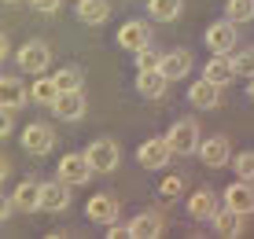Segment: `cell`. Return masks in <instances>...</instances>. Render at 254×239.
I'll return each mask as SVG.
<instances>
[{
	"mask_svg": "<svg viewBox=\"0 0 254 239\" xmlns=\"http://www.w3.org/2000/svg\"><path fill=\"white\" fill-rule=\"evenodd\" d=\"M232 63H236V74L254 77V44H247L243 52H236V56H232Z\"/></svg>",
	"mask_w": 254,
	"mask_h": 239,
	"instance_id": "obj_30",
	"label": "cell"
},
{
	"mask_svg": "<svg viewBox=\"0 0 254 239\" xmlns=\"http://www.w3.org/2000/svg\"><path fill=\"white\" fill-rule=\"evenodd\" d=\"M74 11L85 26H100V22L111 19V0H77Z\"/></svg>",
	"mask_w": 254,
	"mask_h": 239,
	"instance_id": "obj_22",
	"label": "cell"
},
{
	"mask_svg": "<svg viewBox=\"0 0 254 239\" xmlns=\"http://www.w3.org/2000/svg\"><path fill=\"white\" fill-rule=\"evenodd\" d=\"M225 202L236 206L240 214H254V180H236L225 188Z\"/></svg>",
	"mask_w": 254,
	"mask_h": 239,
	"instance_id": "obj_21",
	"label": "cell"
},
{
	"mask_svg": "<svg viewBox=\"0 0 254 239\" xmlns=\"http://www.w3.org/2000/svg\"><path fill=\"white\" fill-rule=\"evenodd\" d=\"M162 228H166L162 214L144 210V214H136L133 221H129V239H155V236H162Z\"/></svg>",
	"mask_w": 254,
	"mask_h": 239,
	"instance_id": "obj_17",
	"label": "cell"
},
{
	"mask_svg": "<svg viewBox=\"0 0 254 239\" xmlns=\"http://www.w3.org/2000/svg\"><path fill=\"white\" fill-rule=\"evenodd\" d=\"M15 63H19L22 74H45V70L52 66V48L45 41H26L19 52H15Z\"/></svg>",
	"mask_w": 254,
	"mask_h": 239,
	"instance_id": "obj_2",
	"label": "cell"
},
{
	"mask_svg": "<svg viewBox=\"0 0 254 239\" xmlns=\"http://www.w3.org/2000/svg\"><path fill=\"white\" fill-rule=\"evenodd\" d=\"M243 217H247V214H240L236 206H229V202H225V206L214 214V221H210V225H214L217 236H243Z\"/></svg>",
	"mask_w": 254,
	"mask_h": 239,
	"instance_id": "obj_20",
	"label": "cell"
},
{
	"mask_svg": "<svg viewBox=\"0 0 254 239\" xmlns=\"http://www.w3.org/2000/svg\"><path fill=\"white\" fill-rule=\"evenodd\" d=\"M236 41H240V30H236L232 19H217V22L206 26V48L214 56H232Z\"/></svg>",
	"mask_w": 254,
	"mask_h": 239,
	"instance_id": "obj_5",
	"label": "cell"
},
{
	"mask_svg": "<svg viewBox=\"0 0 254 239\" xmlns=\"http://www.w3.org/2000/svg\"><path fill=\"white\" fill-rule=\"evenodd\" d=\"M7 4H19V0H7Z\"/></svg>",
	"mask_w": 254,
	"mask_h": 239,
	"instance_id": "obj_37",
	"label": "cell"
},
{
	"mask_svg": "<svg viewBox=\"0 0 254 239\" xmlns=\"http://www.w3.org/2000/svg\"><path fill=\"white\" fill-rule=\"evenodd\" d=\"M185 195V177L181 173H170V177H162V184H159V199H181Z\"/></svg>",
	"mask_w": 254,
	"mask_h": 239,
	"instance_id": "obj_28",
	"label": "cell"
},
{
	"mask_svg": "<svg viewBox=\"0 0 254 239\" xmlns=\"http://www.w3.org/2000/svg\"><path fill=\"white\" fill-rule=\"evenodd\" d=\"M118 44L136 56L140 48H147V44H151V22H147V19H129V22H122V26H118Z\"/></svg>",
	"mask_w": 254,
	"mask_h": 239,
	"instance_id": "obj_8",
	"label": "cell"
},
{
	"mask_svg": "<svg viewBox=\"0 0 254 239\" xmlns=\"http://www.w3.org/2000/svg\"><path fill=\"white\" fill-rule=\"evenodd\" d=\"M122 236H129V225L122 228L118 221H115V225H107V239H122Z\"/></svg>",
	"mask_w": 254,
	"mask_h": 239,
	"instance_id": "obj_34",
	"label": "cell"
},
{
	"mask_svg": "<svg viewBox=\"0 0 254 239\" xmlns=\"http://www.w3.org/2000/svg\"><path fill=\"white\" fill-rule=\"evenodd\" d=\"M185 7V0H147V15L155 22H173Z\"/></svg>",
	"mask_w": 254,
	"mask_h": 239,
	"instance_id": "obj_25",
	"label": "cell"
},
{
	"mask_svg": "<svg viewBox=\"0 0 254 239\" xmlns=\"http://www.w3.org/2000/svg\"><path fill=\"white\" fill-rule=\"evenodd\" d=\"M56 100H59L56 77H45V74H41L37 81L30 85V103H37V107H56Z\"/></svg>",
	"mask_w": 254,
	"mask_h": 239,
	"instance_id": "obj_24",
	"label": "cell"
},
{
	"mask_svg": "<svg viewBox=\"0 0 254 239\" xmlns=\"http://www.w3.org/2000/svg\"><path fill=\"white\" fill-rule=\"evenodd\" d=\"M166 85H170V77L162 70H136V92L144 100H162Z\"/></svg>",
	"mask_w": 254,
	"mask_h": 239,
	"instance_id": "obj_19",
	"label": "cell"
},
{
	"mask_svg": "<svg viewBox=\"0 0 254 239\" xmlns=\"http://www.w3.org/2000/svg\"><path fill=\"white\" fill-rule=\"evenodd\" d=\"M170 158H177L173 155V147H170V140L166 136H151V140H144V144L136 147V162L144 166V170H166L170 166Z\"/></svg>",
	"mask_w": 254,
	"mask_h": 239,
	"instance_id": "obj_3",
	"label": "cell"
},
{
	"mask_svg": "<svg viewBox=\"0 0 254 239\" xmlns=\"http://www.w3.org/2000/svg\"><path fill=\"white\" fill-rule=\"evenodd\" d=\"M232 170L240 180H254V151H240L232 158Z\"/></svg>",
	"mask_w": 254,
	"mask_h": 239,
	"instance_id": "obj_29",
	"label": "cell"
},
{
	"mask_svg": "<svg viewBox=\"0 0 254 239\" xmlns=\"http://www.w3.org/2000/svg\"><path fill=\"white\" fill-rule=\"evenodd\" d=\"M70 188H74V184H66L63 177H59V180H45L41 184V210H45V214L66 210L70 206Z\"/></svg>",
	"mask_w": 254,
	"mask_h": 239,
	"instance_id": "obj_11",
	"label": "cell"
},
{
	"mask_svg": "<svg viewBox=\"0 0 254 239\" xmlns=\"http://www.w3.org/2000/svg\"><path fill=\"white\" fill-rule=\"evenodd\" d=\"M0 56H4V59L11 56V41H7V33H4V37H0Z\"/></svg>",
	"mask_w": 254,
	"mask_h": 239,
	"instance_id": "obj_35",
	"label": "cell"
},
{
	"mask_svg": "<svg viewBox=\"0 0 254 239\" xmlns=\"http://www.w3.org/2000/svg\"><path fill=\"white\" fill-rule=\"evenodd\" d=\"M92 162H89V155L85 151H66L63 158H59V177H63L66 184H85V180H92Z\"/></svg>",
	"mask_w": 254,
	"mask_h": 239,
	"instance_id": "obj_9",
	"label": "cell"
},
{
	"mask_svg": "<svg viewBox=\"0 0 254 239\" xmlns=\"http://www.w3.org/2000/svg\"><path fill=\"white\" fill-rule=\"evenodd\" d=\"M30 4L37 7V11H45V15H52V11H56V7H59V0H30Z\"/></svg>",
	"mask_w": 254,
	"mask_h": 239,
	"instance_id": "obj_33",
	"label": "cell"
},
{
	"mask_svg": "<svg viewBox=\"0 0 254 239\" xmlns=\"http://www.w3.org/2000/svg\"><path fill=\"white\" fill-rule=\"evenodd\" d=\"M52 111H56V118H63V121H81L85 111H89V100H85L81 88H74V92H59V100H56Z\"/></svg>",
	"mask_w": 254,
	"mask_h": 239,
	"instance_id": "obj_12",
	"label": "cell"
},
{
	"mask_svg": "<svg viewBox=\"0 0 254 239\" xmlns=\"http://www.w3.org/2000/svg\"><path fill=\"white\" fill-rule=\"evenodd\" d=\"M159 63H162V52H155V44L136 52V70H159Z\"/></svg>",
	"mask_w": 254,
	"mask_h": 239,
	"instance_id": "obj_31",
	"label": "cell"
},
{
	"mask_svg": "<svg viewBox=\"0 0 254 239\" xmlns=\"http://www.w3.org/2000/svg\"><path fill=\"white\" fill-rule=\"evenodd\" d=\"M199 162L206 166V170H221V166L232 162V147H229V136H206L203 144H199Z\"/></svg>",
	"mask_w": 254,
	"mask_h": 239,
	"instance_id": "obj_10",
	"label": "cell"
},
{
	"mask_svg": "<svg viewBox=\"0 0 254 239\" xmlns=\"http://www.w3.org/2000/svg\"><path fill=\"white\" fill-rule=\"evenodd\" d=\"M0 103L11 107V111H22L26 103H30V88L22 85V77H15V74L0 77Z\"/></svg>",
	"mask_w": 254,
	"mask_h": 239,
	"instance_id": "obj_16",
	"label": "cell"
},
{
	"mask_svg": "<svg viewBox=\"0 0 254 239\" xmlns=\"http://www.w3.org/2000/svg\"><path fill=\"white\" fill-rule=\"evenodd\" d=\"M85 155H89V162H92V170H96V173H115V170H118V162H122V151H118V144H115L111 136L92 140V144L85 147Z\"/></svg>",
	"mask_w": 254,
	"mask_h": 239,
	"instance_id": "obj_4",
	"label": "cell"
},
{
	"mask_svg": "<svg viewBox=\"0 0 254 239\" xmlns=\"http://www.w3.org/2000/svg\"><path fill=\"white\" fill-rule=\"evenodd\" d=\"M159 70L170 81H185V77L191 74V56L185 48H173V52H162V63H159Z\"/></svg>",
	"mask_w": 254,
	"mask_h": 239,
	"instance_id": "obj_18",
	"label": "cell"
},
{
	"mask_svg": "<svg viewBox=\"0 0 254 239\" xmlns=\"http://www.w3.org/2000/svg\"><path fill=\"white\" fill-rule=\"evenodd\" d=\"M118 214H122V206H118V199L111 195V191H96V195L85 202V217L92 221V225H115L118 221Z\"/></svg>",
	"mask_w": 254,
	"mask_h": 239,
	"instance_id": "obj_6",
	"label": "cell"
},
{
	"mask_svg": "<svg viewBox=\"0 0 254 239\" xmlns=\"http://www.w3.org/2000/svg\"><path fill=\"white\" fill-rule=\"evenodd\" d=\"M203 77L206 81H214L217 88H225L229 81H236V63H232V56H214L210 52V59H206V66H203Z\"/></svg>",
	"mask_w": 254,
	"mask_h": 239,
	"instance_id": "obj_14",
	"label": "cell"
},
{
	"mask_svg": "<svg viewBox=\"0 0 254 239\" xmlns=\"http://www.w3.org/2000/svg\"><path fill=\"white\" fill-rule=\"evenodd\" d=\"M247 100L254 103V77H247Z\"/></svg>",
	"mask_w": 254,
	"mask_h": 239,
	"instance_id": "obj_36",
	"label": "cell"
},
{
	"mask_svg": "<svg viewBox=\"0 0 254 239\" xmlns=\"http://www.w3.org/2000/svg\"><path fill=\"white\" fill-rule=\"evenodd\" d=\"M22 147H26V155L45 158L52 147H56V129L45 125V121H33V125H26V129H22Z\"/></svg>",
	"mask_w": 254,
	"mask_h": 239,
	"instance_id": "obj_7",
	"label": "cell"
},
{
	"mask_svg": "<svg viewBox=\"0 0 254 239\" xmlns=\"http://www.w3.org/2000/svg\"><path fill=\"white\" fill-rule=\"evenodd\" d=\"M166 140H170L173 155H181V158L195 155V151H199V144H203V136H199L195 118H181V121H173V125H170V132H166Z\"/></svg>",
	"mask_w": 254,
	"mask_h": 239,
	"instance_id": "obj_1",
	"label": "cell"
},
{
	"mask_svg": "<svg viewBox=\"0 0 254 239\" xmlns=\"http://www.w3.org/2000/svg\"><path fill=\"white\" fill-rule=\"evenodd\" d=\"M188 100L195 111H214V107H221V88L214 81H206V77H199V81L188 85Z\"/></svg>",
	"mask_w": 254,
	"mask_h": 239,
	"instance_id": "obj_13",
	"label": "cell"
},
{
	"mask_svg": "<svg viewBox=\"0 0 254 239\" xmlns=\"http://www.w3.org/2000/svg\"><path fill=\"white\" fill-rule=\"evenodd\" d=\"M11 114H15L11 107H0V136H4V140L11 136V129H15V118H11Z\"/></svg>",
	"mask_w": 254,
	"mask_h": 239,
	"instance_id": "obj_32",
	"label": "cell"
},
{
	"mask_svg": "<svg viewBox=\"0 0 254 239\" xmlns=\"http://www.w3.org/2000/svg\"><path fill=\"white\" fill-rule=\"evenodd\" d=\"M217 195L210 188H199V191H191V199H188V217L191 221H199V225H206V221H214L217 214Z\"/></svg>",
	"mask_w": 254,
	"mask_h": 239,
	"instance_id": "obj_15",
	"label": "cell"
},
{
	"mask_svg": "<svg viewBox=\"0 0 254 239\" xmlns=\"http://www.w3.org/2000/svg\"><path fill=\"white\" fill-rule=\"evenodd\" d=\"M11 199H15V206H19L22 214H37L41 210V184L37 180H22L19 188L11 191Z\"/></svg>",
	"mask_w": 254,
	"mask_h": 239,
	"instance_id": "obj_23",
	"label": "cell"
},
{
	"mask_svg": "<svg viewBox=\"0 0 254 239\" xmlns=\"http://www.w3.org/2000/svg\"><path fill=\"white\" fill-rule=\"evenodd\" d=\"M225 19H232L236 26L254 19V0H225Z\"/></svg>",
	"mask_w": 254,
	"mask_h": 239,
	"instance_id": "obj_26",
	"label": "cell"
},
{
	"mask_svg": "<svg viewBox=\"0 0 254 239\" xmlns=\"http://www.w3.org/2000/svg\"><path fill=\"white\" fill-rule=\"evenodd\" d=\"M52 77H56L59 92H74V88H81V81H85V74H81L77 66H59Z\"/></svg>",
	"mask_w": 254,
	"mask_h": 239,
	"instance_id": "obj_27",
	"label": "cell"
}]
</instances>
